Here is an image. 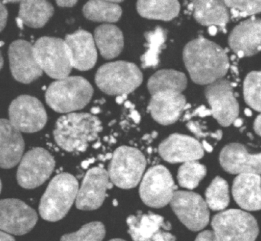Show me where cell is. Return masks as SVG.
Listing matches in <instances>:
<instances>
[{"label": "cell", "instance_id": "cell-34", "mask_svg": "<svg viewBox=\"0 0 261 241\" xmlns=\"http://www.w3.org/2000/svg\"><path fill=\"white\" fill-rule=\"evenodd\" d=\"M105 235L103 224L99 222H90L84 225L76 232L63 236L61 241H102Z\"/></svg>", "mask_w": 261, "mask_h": 241}, {"label": "cell", "instance_id": "cell-8", "mask_svg": "<svg viewBox=\"0 0 261 241\" xmlns=\"http://www.w3.org/2000/svg\"><path fill=\"white\" fill-rule=\"evenodd\" d=\"M212 228L220 241H255L259 227L254 216L240 209H229L216 215Z\"/></svg>", "mask_w": 261, "mask_h": 241}, {"label": "cell", "instance_id": "cell-62", "mask_svg": "<svg viewBox=\"0 0 261 241\" xmlns=\"http://www.w3.org/2000/svg\"><path fill=\"white\" fill-rule=\"evenodd\" d=\"M1 190H2V182H1V180H0V193H1Z\"/></svg>", "mask_w": 261, "mask_h": 241}, {"label": "cell", "instance_id": "cell-10", "mask_svg": "<svg viewBox=\"0 0 261 241\" xmlns=\"http://www.w3.org/2000/svg\"><path fill=\"white\" fill-rule=\"evenodd\" d=\"M55 167V159L47 150L32 149L21 158L17 170L18 183L27 190L37 188L48 179Z\"/></svg>", "mask_w": 261, "mask_h": 241}, {"label": "cell", "instance_id": "cell-52", "mask_svg": "<svg viewBox=\"0 0 261 241\" xmlns=\"http://www.w3.org/2000/svg\"><path fill=\"white\" fill-rule=\"evenodd\" d=\"M3 64H4V60H3V55H2L1 51H0V70L3 68Z\"/></svg>", "mask_w": 261, "mask_h": 241}, {"label": "cell", "instance_id": "cell-24", "mask_svg": "<svg viewBox=\"0 0 261 241\" xmlns=\"http://www.w3.org/2000/svg\"><path fill=\"white\" fill-rule=\"evenodd\" d=\"M128 234L134 241H152L153 236L160 230L170 231V222H164L159 215L149 211L147 214L139 212L137 216H130L127 219Z\"/></svg>", "mask_w": 261, "mask_h": 241}, {"label": "cell", "instance_id": "cell-53", "mask_svg": "<svg viewBox=\"0 0 261 241\" xmlns=\"http://www.w3.org/2000/svg\"><path fill=\"white\" fill-rule=\"evenodd\" d=\"M125 105L126 108L130 109V108H134V105H132V102H130L129 101H126V102H125Z\"/></svg>", "mask_w": 261, "mask_h": 241}, {"label": "cell", "instance_id": "cell-16", "mask_svg": "<svg viewBox=\"0 0 261 241\" xmlns=\"http://www.w3.org/2000/svg\"><path fill=\"white\" fill-rule=\"evenodd\" d=\"M108 172L102 167L90 169L78 190L76 206L78 209L92 211L102 206L107 197V191L113 188Z\"/></svg>", "mask_w": 261, "mask_h": 241}, {"label": "cell", "instance_id": "cell-12", "mask_svg": "<svg viewBox=\"0 0 261 241\" xmlns=\"http://www.w3.org/2000/svg\"><path fill=\"white\" fill-rule=\"evenodd\" d=\"M9 121L20 132L35 133L44 128L47 113L41 101L34 96L21 95L11 102Z\"/></svg>", "mask_w": 261, "mask_h": 241}, {"label": "cell", "instance_id": "cell-20", "mask_svg": "<svg viewBox=\"0 0 261 241\" xmlns=\"http://www.w3.org/2000/svg\"><path fill=\"white\" fill-rule=\"evenodd\" d=\"M64 41L70 52L73 68L87 71L94 67L97 61V50L90 32L79 29L66 35Z\"/></svg>", "mask_w": 261, "mask_h": 241}, {"label": "cell", "instance_id": "cell-22", "mask_svg": "<svg viewBox=\"0 0 261 241\" xmlns=\"http://www.w3.org/2000/svg\"><path fill=\"white\" fill-rule=\"evenodd\" d=\"M24 141L19 130L9 120L0 119V167H15L22 157Z\"/></svg>", "mask_w": 261, "mask_h": 241}, {"label": "cell", "instance_id": "cell-4", "mask_svg": "<svg viewBox=\"0 0 261 241\" xmlns=\"http://www.w3.org/2000/svg\"><path fill=\"white\" fill-rule=\"evenodd\" d=\"M79 190L77 179L70 173H63L52 179L41 197L39 213L48 222L61 220L70 211Z\"/></svg>", "mask_w": 261, "mask_h": 241}, {"label": "cell", "instance_id": "cell-38", "mask_svg": "<svg viewBox=\"0 0 261 241\" xmlns=\"http://www.w3.org/2000/svg\"><path fill=\"white\" fill-rule=\"evenodd\" d=\"M199 116V117H206V116H212L211 110H208L205 105H201L199 108L194 110L193 113H187L184 119H185V120H189V119H191L193 116Z\"/></svg>", "mask_w": 261, "mask_h": 241}, {"label": "cell", "instance_id": "cell-57", "mask_svg": "<svg viewBox=\"0 0 261 241\" xmlns=\"http://www.w3.org/2000/svg\"><path fill=\"white\" fill-rule=\"evenodd\" d=\"M110 241H125L124 240H122V239H113V240Z\"/></svg>", "mask_w": 261, "mask_h": 241}, {"label": "cell", "instance_id": "cell-29", "mask_svg": "<svg viewBox=\"0 0 261 241\" xmlns=\"http://www.w3.org/2000/svg\"><path fill=\"white\" fill-rule=\"evenodd\" d=\"M136 6L138 14L148 19L171 21L177 17L180 12V4L176 0H139L137 2Z\"/></svg>", "mask_w": 261, "mask_h": 241}, {"label": "cell", "instance_id": "cell-15", "mask_svg": "<svg viewBox=\"0 0 261 241\" xmlns=\"http://www.w3.org/2000/svg\"><path fill=\"white\" fill-rule=\"evenodd\" d=\"M9 67L15 81L24 84L41 77L42 69L40 67L34 53V46L25 40H16L9 45Z\"/></svg>", "mask_w": 261, "mask_h": 241}, {"label": "cell", "instance_id": "cell-5", "mask_svg": "<svg viewBox=\"0 0 261 241\" xmlns=\"http://www.w3.org/2000/svg\"><path fill=\"white\" fill-rule=\"evenodd\" d=\"M95 82L103 93L110 96H122L129 94L141 86L143 74L133 63L115 61L98 69Z\"/></svg>", "mask_w": 261, "mask_h": 241}, {"label": "cell", "instance_id": "cell-36", "mask_svg": "<svg viewBox=\"0 0 261 241\" xmlns=\"http://www.w3.org/2000/svg\"><path fill=\"white\" fill-rule=\"evenodd\" d=\"M231 10V19H239L261 12V0L259 1H224Z\"/></svg>", "mask_w": 261, "mask_h": 241}, {"label": "cell", "instance_id": "cell-1", "mask_svg": "<svg viewBox=\"0 0 261 241\" xmlns=\"http://www.w3.org/2000/svg\"><path fill=\"white\" fill-rule=\"evenodd\" d=\"M182 58L192 81L199 85L223 79L230 67L225 50L202 36L187 43Z\"/></svg>", "mask_w": 261, "mask_h": 241}, {"label": "cell", "instance_id": "cell-41", "mask_svg": "<svg viewBox=\"0 0 261 241\" xmlns=\"http://www.w3.org/2000/svg\"><path fill=\"white\" fill-rule=\"evenodd\" d=\"M8 10L6 6L0 2V32L6 28L7 23Z\"/></svg>", "mask_w": 261, "mask_h": 241}, {"label": "cell", "instance_id": "cell-6", "mask_svg": "<svg viewBox=\"0 0 261 241\" xmlns=\"http://www.w3.org/2000/svg\"><path fill=\"white\" fill-rule=\"evenodd\" d=\"M145 167V157L139 150L121 146L113 153L107 172L113 185L130 190L139 183Z\"/></svg>", "mask_w": 261, "mask_h": 241}, {"label": "cell", "instance_id": "cell-61", "mask_svg": "<svg viewBox=\"0 0 261 241\" xmlns=\"http://www.w3.org/2000/svg\"><path fill=\"white\" fill-rule=\"evenodd\" d=\"M245 128H246V127H242V129H241L240 131H241V132L243 131V130H245Z\"/></svg>", "mask_w": 261, "mask_h": 241}, {"label": "cell", "instance_id": "cell-31", "mask_svg": "<svg viewBox=\"0 0 261 241\" xmlns=\"http://www.w3.org/2000/svg\"><path fill=\"white\" fill-rule=\"evenodd\" d=\"M205 202L210 209L222 211L229 205V186L221 176H216L205 191Z\"/></svg>", "mask_w": 261, "mask_h": 241}, {"label": "cell", "instance_id": "cell-56", "mask_svg": "<svg viewBox=\"0 0 261 241\" xmlns=\"http://www.w3.org/2000/svg\"><path fill=\"white\" fill-rule=\"evenodd\" d=\"M247 135H248V138H251V140H254V136H253L252 133H247Z\"/></svg>", "mask_w": 261, "mask_h": 241}, {"label": "cell", "instance_id": "cell-54", "mask_svg": "<svg viewBox=\"0 0 261 241\" xmlns=\"http://www.w3.org/2000/svg\"><path fill=\"white\" fill-rule=\"evenodd\" d=\"M100 112V110L99 108H94L92 110V113H94V114H97Z\"/></svg>", "mask_w": 261, "mask_h": 241}, {"label": "cell", "instance_id": "cell-51", "mask_svg": "<svg viewBox=\"0 0 261 241\" xmlns=\"http://www.w3.org/2000/svg\"><path fill=\"white\" fill-rule=\"evenodd\" d=\"M231 70L236 73V75H239V69L236 66H231Z\"/></svg>", "mask_w": 261, "mask_h": 241}, {"label": "cell", "instance_id": "cell-60", "mask_svg": "<svg viewBox=\"0 0 261 241\" xmlns=\"http://www.w3.org/2000/svg\"><path fill=\"white\" fill-rule=\"evenodd\" d=\"M236 57L234 56V55H233V56H231V60H232V61H234V60L236 59Z\"/></svg>", "mask_w": 261, "mask_h": 241}, {"label": "cell", "instance_id": "cell-47", "mask_svg": "<svg viewBox=\"0 0 261 241\" xmlns=\"http://www.w3.org/2000/svg\"><path fill=\"white\" fill-rule=\"evenodd\" d=\"M127 96H128V95H122V96H117V98H116V102H117L118 104L123 103V102H125V101L126 100Z\"/></svg>", "mask_w": 261, "mask_h": 241}, {"label": "cell", "instance_id": "cell-40", "mask_svg": "<svg viewBox=\"0 0 261 241\" xmlns=\"http://www.w3.org/2000/svg\"><path fill=\"white\" fill-rule=\"evenodd\" d=\"M195 241H220L214 231H204L199 233Z\"/></svg>", "mask_w": 261, "mask_h": 241}, {"label": "cell", "instance_id": "cell-55", "mask_svg": "<svg viewBox=\"0 0 261 241\" xmlns=\"http://www.w3.org/2000/svg\"><path fill=\"white\" fill-rule=\"evenodd\" d=\"M237 53H238V56H239V58H244V57H245V55H244L243 52L239 51V52H238Z\"/></svg>", "mask_w": 261, "mask_h": 241}, {"label": "cell", "instance_id": "cell-33", "mask_svg": "<svg viewBox=\"0 0 261 241\" xmlns=\"http://www.w3.org/2000/svg\"><path fill=\"white\" fill-rule=\"evenodd\" d=\"M244 99L255 111L261 113V71H251L244 81Z\"/></svg>", "mask_w": 261, "mask_h": 241}, {"label": "cell", "instance_id": "cell-26", "mask_svg": "<svg viewBox=\"0 0 261 241\" xmlns=\"http://www.w3.org/2000/svg\"><path fill=\"white\" fill-rule=\"evenodd\" d=\"M95 44L105 59L117 58L124 47V36L117 26L104 24L98 26L94 32Z\"/></svg>", "mask_w": 261, "mask_h": 241}, {"label": "cell", "instance_id": "cell-48", "mask_svg": "<svg viewBox=\"0 0 261 241\" xmlns=\"http://www.w3.org/2000/svg\"><path fill=\"white\" fill-rule=\"evenodd\" d=\"M217 32L218 29L216 26H210L208 28V32H210V35H212V36H215L217 34Z\"/></svg>", "mask_w": 261, "mask_h": 241}, {"label": "cell", "instance_id": "cell-23", "mask_svg": "<svg viewBox=\"0 0 261 241\" xmlns=\"http://www.w3.org/2000/svg\"><path fill=\"white\" fill-rule=\"evenodd\" d=\"M232 196L240 208L249 211L261 210V176L243 173L234 178Z\"/></svg>", "mask_w": 261, "mask_h": 241}, {"label": "cell", "instance_id": "cell-13", "mask_svg": "<svg viewBox=\"0 0 261 241\" xmlns=\"http://www.w3.org/2000/svg\"><path fill=\"white\" fill-rule=\"evenodd\" d=\"M205 95L212 116L222 127H228L238 119L239 104L228 79H220L207 86Z\"/></svg>", "mask_w": 261, "mask_h": 241}, {"label": "cell", "instance_id": "cell-27", "mask_svg": "<svg viewBox=\"0 0 261 241\" xmlns=\"http://www.w3.org/2000/svg\"><path fill=\"white\" fill-rule=\"evenodd\" d=\"M20 3L18 19L33 29L44 27L55 12V8L50 2L25 0Z\"/></svg>", "mask_w": 261, "mask_h": 241}, {"label": "cell", "instance_id": "cell-58", "mask_svg": "<svg viewBox=\"0 0 261 241\" xmlns=\"http://www.w3.org/2000/svg\"><path fill=\"white\" fill-rule=\"evenodd\" d=\"M231 87H237L238 86V84H234V83H231Z\"/></svg>", "mask_w": 261, "mask_h": 241}, {"label": "cell", "instance_id": "cell-21", "mask_svg": "<svg viewBox=\"0 0 261 241\" xmlns=\"http://www.w3.org/2000/svg\"><path fill=\"white\" fill-rule=\"evenodd\" d=\"M233 51L243 52L245 57H252L261 51V18L252 16L236 25L228 37Z\"/></svg>", "mask_w": 261, "mask_h": 241}, {"label": "cell", "instance_id": "cell-43", "mask_svg": "<svg viewBox=\"0 0 261 241\" xmlns=\"http://www.w3.org/2000/svg\"><path fill=\"white\" fill-rule=\"evenodd\" d=\"M56 3L61 7H72L77 3V1H56Z\"/></svg>", "mask_w": 261, "mask_h": 241}, {"label": "cell", "instance_id": "cell-37", "mask_svg": "<svg viewBox=\"0 0 261 241\" xmlns=\"http://www.w3.org/2000/svg\"><path fill=\"white\" fill-rule=\"evenodd\" d=\"M187 127H188L189 130L194 133L195 136L198 138H207V137H211V138H215L217 141L222 140V136H223V132L222 130H217L216 132H205L203 131L204 128H206L205 127L201 125L199 121H190L187 123Z\"/></svg>", "mask_w": 261, "mask_h": 241}, {"label": "cell", "instance_id": "cell-14", "mask_svg": "<svg viewBox=\"0 0 261 241\" xmlns=\"http://www.w3.org/2000/svg\"><path fill=\"white\" fill-rule=\"evenodd\" d=\"M38 222L36 211L22 201L0 200V230L15 235H24L33 229Z\"/></svg>", "mask_w": 261, "mask_h": 241}, {"label": "cell", "instance_id": "cell-42", "mask_svg": "<svg viewBox=\"0 0 261 241\" xmlns=\"http://www.w3.org/2000/svg\"><path fill=\"white\" fill-rule=\"evenodd\" d=\"M254 131L261 137V114L257 116L254 123Z\"/></svg>", "mask_w": 261, "mask_h": 241}, {"label": "cell", "instance_id": "cell-35", "mask_svg": "<svg viewBox=\"0 0 261 241\" xmlns=\"http://www.w3.org/2000/svg\"><path fill=\"white\" fill-rule=\"evenodd\" d=\"M146 38L149 43V50L142 56V67L156 66L158 63V55L161 45L166 39V33L162 29L156 28L154 32L146 34Z\"/></svg>", "mask_w": 261, "mask_h": 241}, {"label": "cell", "instance_id": "cell-30", "mask_svg": "<svg viewBox=\"0 0 261 241\" xmlns=\"http://www.w3.org/2000/svg\"><path fill=\"white\" fill-rule=\"evenodd\" d=\"M84 16L96 22H116L120 19L122 9L114 1L92 0L87 2L83 8Z\"/></svg>", "mask_w": 261, "mask_h": 241}, {"label": "cell", "instance_id": "cell-39", "mask_svg": "<svg viewBox=\"0 0 261 241\" xmlns=\"http://www.w3.org/2000/svg\"><path fill=\"white\" fill-rule=\"evenodd\" d=\"M152 241H176V237L167 231L160 230L154 234Z\"/></svg>", "mask_w": 261, "mask_h": 241}, {"label": "cell", "instance_id": "cell-45", "mask_svg": "<svg viewBox=\"0 0 261 241\" xmlns=\"http://www.w3.org/2000/svg\"><path fill=\"white\" fill-rule=\"evenodd\" d=\"M130 117H132V119L136 123H139L140 120H141V116H140L139 113L135 111V110H133L132 113H130Z\"/></svg>", "mask_w": 261, "mask_h": 241}, {"label": "cell", "instance_id": "cell-2", "mask_svg": "<svg viewBox=\"0 0 261 241\" xmlns=\"http://www.w3.org/2000/svg\"><path fill=\"white\" fill-rule=\"evenodd\" d=\"M102 122L88 113H69L57 121L54 138L67 152H84L102 131Z\"/></svg>", "mask_w": 261, "mask_h": 241}, {"label": "cell", "instance_id": "cell-28", "mask_svg": "<svg viewBox=\"0 0 261 241\" xmlns=\"http://www.w3.org/2000/svg\"><path fill=\"white\" fill-rule=\"evenodd\" d=\"M185 73L174 70H161L153 73L147 82L150 94L172 91L182 93L187 89Z\"/></svg>", "mask_w": 261, "mask_h": 241}, {"label": "cell", "instance_id": "cell-9", "mask_svg": "<svg viewBox=\"0 0 261 241\" xmlns=\"http://www.w3.org/2000/svg\"><path fill=\"white\" fill-rule=\"evenodd\" d=\"M176 190L170 171L164 166L158 165L146 172L140 185L139 194L146 205L161 208L170 203Z\"/></svg>", "mask_w": 261, "mask_h": 241}, {"label": "cell", "instance_id": "cell-46", "mask_svg": "<svg viewBox=\"0 0 261 241\" xmlns=\"http://www.w3.org/2000/svg\"><path fill=\"white\" fill-rule=\"evenodd\" d=\"M202 147H203L204 150H206L208 153H212L213 151V146L210 145L207 141H202Z\"/></svg>", "mask_w": 261, "mask_h": 241}, {"label": "cell", "instance_id": "cell-19", "mask_svg": "<svg viewBox=\"0 0 261 241\" xmlns=\"http://www.w3.org/2000/svg\"><path fill=\"white\" fill-rule=\"evenodd\" d=\"M188 108L190 105H187V99L182 93L166 91L152 95L147 110L153 120L162 125H170Z\"/></svg>", "mask_w": 261, "mask_h": 241}, {"label": "cell", "instance_id": "cell-32", "mask_svg": "<svg viewBox=\"0 0 261 241\" xmlns=\"http://www.w3.org/2000/svg\"><path fill=\"white\" fill-rule=\"evenodd\" d=\"M206 173V167L197 161L186 162L178 170V182L182 188L194 190Z\"/></svg>", "mask_w": 261, "mask_h": 241}, {"label": "cell", "instance_id": "cell-3", "mask_svg": "<svg viewBox=\"0 0 261 241\" xmlns=\"http://www.w3.org/2000/svg\"><path fill=\"white\" fill-rule=\"evenodd\" d=\"M93 88L82 76H68L52 83L46 91V102L58 113L82 110L91 100Z\"/></svg>", "mask_w": 261, "mask_h": 241}, {"label": "cell", "instance_id": "cell-49", "mask_svg": "<svg viewBox=\"0 0 261 241\" xmlns=\"http://www.w3.org/2000/svg\"><path fill=\"white\" fill-rule=\"evenodd\" d=\"M233 124H234V127H242V124H243V120H242V119H240V118H238V119H236V120H234Z\"/></svg>", "mask_w": 261, "mask_h": 241}, {"label": "cell", "instance_id": "cell-59", "mask_svg": "<svg viewBox=\"0 0 261 241\" xmlns=\"http://www.w3.org/2000/svg\"><path fill=\"white\" fill-rule=\"evenodd\" d=\"M113 205H114L115 206H116V205H118L117 201H116V200L113 201Z\"/></svg>", "mask_w": 261, "mask_h": 241}, {"label": "cell", "instance_id": "cell-7", "mask_svg": "<svg viewBox=\"0 0 261 241\" xmlns=\"http://www.w3.org/2000/svg\"><path fill=\"white\" fill-rule=\"evenodd\" d=\"M33 46L35 58L43 72L58 81L68 77L73 66L64 40L44 36L38 38Z\"/></svg>", "mask_w": 261, "mask_h": 241}, {"label": "cell", "instance_id": "cell-50", "mask_svg": "<svg viewBox=\"0 0 261 241\" xmlns=\"http://www.w3.org/2000/svg\"><path fill=\"white\" fill-rule=\"evenodd\" d=\"M245 114L247 116H248V117H251V116H252L253 115L251 110L248 108L245 109Z\"/></svg>", "mask_w": 261, "mask_h": 241}, {"label": "cell", "instance_id": "cell-44", "mask_svg": "<svg viewBox=\"0 0 261 241\" xmlns=\"http://www.w3.org/2000/svg\"><path fill=\"white\" fill-rule=\"evenodd\" d=\"M0 241H15L13 237L8 234L7 233L0 231Z\"/></svg>", "mask_w": 261, "mask_h": 241}, {"label": "cell", "instance_id": "cell-17", "mask_svg": "<svg viewBox=\"0 0 261 241\" xmlns=\"http://www.w3.org/2000/svg\"><path fill=\"white\" fill-rule=\"evenodd\" d=\"M160 156L170 164L196 161L204 156L202 144L188 135L175 133L160 144Z\"/></svg>", "mask_w": 261, "mask_h": 241}, {"label": "cell", "instance_id": "cell-25", "mask_svg": "<svg viewBox=\"0 0 261 241\" xmlns=\"http://www.w3.org/2000/svg\"><path fill=\"white\" fill-rule=\"evenodd\" d=\"M193 17L202 25L219 26L226 33L225 26L229 22L230 15L224 2L216 0L193 1L190 5Z\"/></svg>", "mask_w": 261, "mask_h": 241}, {"label": "cell", "instance_id": "cell-18", "mask_svg": "<svg viewBox=\"0 0 261 241\" xmlns=\"http://www.w3.org/2000/svg\"><path fill=\"white\" fill-rule=\"evenodd\" d=\"M219 163L230 174L261 175V153H250L246 147L239 143L225 145L219 154Z\"/></svg>", "mask_w": 261, "mask_h": 241}, {"label": "cell", "instance_id": "cell-11", "mask_svg": "<svg viewBox=\"0 0 261 241\" xmlns=\"http://www.w3.org/2000/svg\"><path fill=\"white\" fill-rule=\"evenodd\" d=\"M179 220L192 231H199L210 222V210L200 195L190 191H176L170 202Z\"/></svg>", "mask_w": 261, "mask_h": 241}]
</instances>
